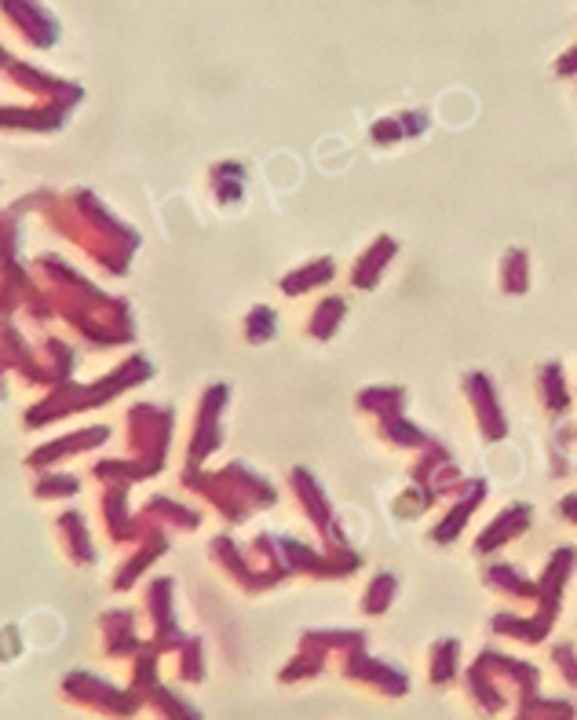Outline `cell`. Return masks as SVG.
<instances>
[{
  "instance_id": "cell-1",
  "label": "cell",
  "mask_w": 577,
  "mask_h": 720,
  "mask_svg": "<svg viewBox=\"0 0 577 720\" xmlns=\"http://www.w3.org/2000/svg\"><path fill=\"white\" fill-rule=\"evenodd\" d=\"M8 15H12L15 23L26 30V37L34 41V45H41V48H48L51 41L59 37L56 19H48L45 12H41V8L30 4V0H8Z\"/></svg>"
},
{
  "instance_id": "cell-2",
  "label": "cell",
  "mask_w": 577,
  "mask_h": 720,
  "mask_svg": "<svg viewBox=\"0 0 577 720\" xmlns=\"http://www.w3.org/2000/svg\"><path fill=\"white\" fill-rule=\"evenodd\" d=\"M574 70H577V48H570V52H566V56L559 59V73H563V78H566V73H574Z\"/></svg>"
}]
</instances>
